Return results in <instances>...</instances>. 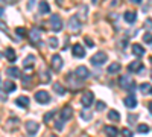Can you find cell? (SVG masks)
<instances>
[{"label":"cell","instance_id":"1","mask_svg":"<svg viewBox=\"0 0 152 137\" xmlns=\"http://www.w3.org/2000/svg\"><path fill=\"white\" fill-rule=\"evenodd\" d=\"M49 23H50V28H52L55 32H59L62 29V21H61V17L58 14H53L52 17H50Z\"/></svg>","mask_w":152,"mask_h":137},{"label":"cell","instance_id":"2","mask_svg":"<svg viewBox=\"0 0 152 137\" xmlns=\"http://www.w3.org/2000/svg\"><path fill=\"white\" fill-rule=\"evenodd\" d=\"M69 29H70V32H73V34L79 32V29H81V21H79L78 15H72V17H70V20H69Z\"/></svg>","mask_w":152,"mask_h":137},{"label":"cell","instance_id":"3","mask_svg":"<svg viewBox=\"0 0 152 137\" xmlns=\"http://www.w3.org/2000/svg\"><path fill=\"white\" fill-rule=\"evenodd\" d=\"M107 61V53L105 52H97L96 55L91 56V64L93 66H100Z\"/></svg>","mask_w":152,"mask_h":137},{"label":"cell","instance_id":"4","mask_svg":"<svg viewBox=\"0 0 152 137\" xmlns=\"http://www.w3.org/2000/svg\"><path fill=\"white\" fill-rule=\"evenodd\" d=\"M35 99H37V102H40V104H49L50 102V96L46 90H40V92H37L35 93Z\"/></svg>","mask_w":152,"mask_h":137},{"label":"cell","instance_id":"5","mask_svg":"<svg viewBox=\"0 0 152 137\" xmlns=\"http://www.w3.org/2000/svg\"><path fill=\"white\" fill-rule=\"evenodd\" d=\"M93 101H94V95H93L91 92H84V93H82L81 104H82L84 107H90V105L93 104Z\"/></svg>","mask_w":152,"mask_h":137},{"label":"cell","instance_id":"6","mask_svg":"<svg viewBox=\"0 0 152 137\" xmlns=\"http://www.w3.org/2000/svg\"><path fill=\"white\" fill-rule=\"evenodd\" d=\"M119 84H120L122 89H128V87H129V89H132V87H134V82H132L129 75H122L120 79H119Z\"/></svg>","mask_w":152,"mask_h":137},{"label":"cell","instance_id":"7","mask_svg":"<svg viewBox=\"0 0 152 137\" xmlns=\"http://www.w3.org/2000/svg\"><path fill=\"white\" fill-rule=\"evenodd\" d=\"M29 37H31V43H34V44H38L40 43V38H41V31L38 29V28H32L31 29V32H29Z\"/></svg>","mask_w":152,"mask_h":137},{"label":"cell","instance_id":"8","mask_svg":"<svg viewBox=\"0 0 152 137\" xmlns=\"http://www.w3.org/2000/svg\"><path fill=\"white\" fill-rule=\"evenodd\" d=\"M76 78L78 79H87L88 78V75H90V72H88V69L85 66H79L78 69H76Z\"/></svg>","mask_w":152,"mask_h":137},{"label":"cell","instance_id":"9","mask_svg":"<svg viewBox=\"0 0 152 137\" xmlns=\"http://www.w3.org/2000/svg\"><path fill=\"white\" fill-rule=\"evenodd\" d=\"M72 52H73V55L76 56V58H84L85 56V51H84V47L79 44V43H76V44H73V49H72Z\"/></svg>","mask_w":152,"mask_h":137},{"label":"cell","instance_id":"10","mask_svg":"<svg viewBox=\"0 0 152 137\" xmlns=\"http://www.w3.org/2000/svg\"><path fill=\"white\" fill-rule=\"evenodd\" d=\"M52 69L55 72H59L62 69V58L59 55H53L52 56Z\"/></svg>","mask_w":152,"mask_h":137},{"label":"cell","instance_id":"11","mask_svg":"<svg viewBox=\"0 0 152 137\" xmlns=\"http://www.w3.org/2000/svg\"><path fill=\"white\" fill-rule=\"evenodd\" d=\"M38 128H40V125H38L37 122H34V120H29L28 123H26V130H28V133L31 134V136H34V134H37V131H38Z\"/></svg>","mask_w":152,"mask_h":137},{"label":"cell","instance_id":"12","mask_svg":"<svg viewBox=\"0 0 152 137\" xmlns=\"http://www.w3.org/2000/svg\"><path fill=\"white\" fill-rule=\"evenodd\" d=\"M73 116V110H72V107H64L62 108V111H61V119L62 120H69L70 117Z\"/></svg>","mask_w":152,"mask_h":137},{"label":"cell","instance_id":"13","mask_svg":"<svg viewBox=\"0 0 152 137\" xmlns=\"http://www.w3.org/2000/svg\"><path fill=\"white\" fill-rule=\"evenodd\" d=\"M128 70L129 72H140V70H143V64L140 63V61H132V63L128 66Z\"/></svg>","mask_w":152,"mask_h":137},{"label":"cell","instance_id":"14","mask_svg":"<svg viewBox=\"0 0 152 137\" xmlns=\"http://www.w3.org/2000/svg\"><path fill=\"white\" fill-rule=\"evenodd\" d=\"M2 87H3V89H2L3 92H14L17 85L12 82V81H3L2 82Z\"/></svg>","mask_w":152,"mask_h":137},{"label":"cell","instance_id":"15","mask_svg":"<svg viewBox=\"0 0 152 137\" xmlns=\"http://www.w3.org/2000/svg\"><path fill=\"white\" fill-rule=\"evenodd\" d=\"M34 61H35V56H34V55H28L26 58H24V63H23L24 69H26V70L32 69V67H34Z\"/></svg>","mask_w":152,"mask_h":137},{"label":"cell","instance_id":"16","mask_svg":"<svg viewBox=\"0 0 152 137\" xmlns=\"http://www.w3.org/2000/svg\"><path fill=\"white\" fill-rule=\"evenodd\" d=\"M5 56H6V59L8 61H11V63H14V61H15V51H14V49H11V47H8L6 49V51H5Z\"/></svg>","mask_w":152,"mask_h":137},{"label":"cell","instance_id":"17","mask_svg":"<svg viewBox=\"0 0 152 137\" xmlns=\"http://www.w3.org/2000/svg\"><path fill=\"white\" fill-rule=\"evenodd\" d=\"M132 53L135 56H142V55H145V49L138 43H135V44H132Z\"/></svg>","mask_w":152,"mask_h":137},{"label":"cell","instance_id":"18","mask_svg":"<svg viewBox=\"0 0 152 137\" xmlns=\"http://www.w3.org/2000/svg\"><path fill=\"white\" fill-rule=\"evenodd\" d=\"M6 75H9V76H12V78L21 76V73H20V70H18L17 67H8V69H6Z\"/></svg>","mask_w":152,"mask_h":137},{"label":"cell","instance_id":"19","mask_svg":"<svg viewBox=\"0 0 152 137\" xmlns=\"http://www.w3.org/2000/svg\"><path fill=\"white\" fill-rule=\"evenodd\" d=\"M125 105L128 107V108H134L137 105V99L134 96H128V97H125Z\"/></svg>","mask_w":152,"mask_h":137},{"label":"cell","instance_id":"20","mask_svg":"<svg viewBox=\"0 0 152 137\" xmlns=\"http://www.w3.org/2000/svg\"><path fill=\"white\" fill-rule=\"evenodd\" d=\"M15 104L18 105V107H28L29 105V99L26 97V96H20V97H17V101H15Z\"/></svg>","mask_w":152,"mask_h":137},{"label":"cell","instance_id":"21","mask_svg":"<svg viewBox=\"0 0 152 137\" xmlns=\"http://www.w3.org/2000/svg\"><path fill=\"white\" fill-rule=\"evenodd\" d=\"M135 18H137V14H135V12H132V11L125 12V20L128 21V23H134Z\"/></svg>","mask_w":152,"mask_h":137},{"label":"cell","instance_id":"22","mask_svg":"<svg viewBox=\"0 0 152 137\" xmlns=\"http://www.w3.org/2000/svg\"><path fill=\"white\" fill-rule=\"evenodd\" d=\"M104 130H105L107 137H116V136H117V130H116V127H105Z\"/></svg>","mask_w":152,"mask_h":137},{"label":"cell","instance_id":"23","mask_svg":"<svg viewBox=\"0 0 152 137\" xmlns=\"http://www.w3.org/2000/svg\"><path fill=\"white\" fill-rule=\"evenodd\" d=\"M120 69H122V66L119 63H113V64L108 66V73H117Z\"/></svg>","mask_w":152,"mask_h":137},{"label":"cell","instance_id":"24","mask_svg":"<svg viewBox=\"0 0 152 137\" xmlns=\"http://www.w3.org/2000/svg\"><path fill=\"white\" fill-rule=\"evenodd\" d=\"M81 117H82L84 120H91L93 113H91L90 110H82V111H81Z\"/></svg>","mask_w":152,"mask_h":137},{"label":"cell","instance_id":"25","mask_svg":"<svg viewBox=\"0 0 152 137\" xmlns=\"http://www.w3.org/2000/svg\"><path fill=\"white\" fill-rule=\"evenodd\" d=\"M108 117H110L111 120H114V122H117V120H120V114L117 113L116 110H111V111H108Z\"/></svg>","mask_w":152,"mask_h":137},{"label":"cell","instance_id":"26","mask_svg":"<svg viewBox=\"0 0 152 137\" xmlns=\"http://www.w3.org/2000/svg\"><path fill=\"white\" fill-rule=\"evenodd\" d=\"M40 75H41L40 78H41V81H43L44 84H47V82L50 81V72H49V70H44V72H41Z\"/></svg>","mask_w":152,"mask_h":137},{"label":"cell","instance_id":"27","mask_svg":"<svg viewBox=\"0 0 152 137\" xmlns=\"http://www.w3.org/2000/svg\"><path fill=\"white\" fill-rule=\"evenodd\" d=\"M53 92L58 93V95H64V93H66V90L62 89V85H61L59 82H55V84H53Z\"/></svg>","mask_w":152,"mask_h":137},{"label":"cell","instance_id":"28","mask_svg":"<svg viewBox=\"0 0 152 137\" xmlns=\"http://www.w3.org/2000/svg\"><path fill=\"white\" fill-rule=\"evenodd\" d=\"M49 11H50V6H49V3H46V2H41V3H40V12H41V14H49Z\"/></svg>","mask_w":152,"mask_h":137},{"label":"cell","instance_id":"29","mask_svg":"<svg viewBox=\"0 0 152 137\" xmlns=\"http://www.w3.org/2000/svg\"><path fill=\"white\" fill-rule=\"evenodd\" d=\"M49 46H50V49H56V47L59 46V41H58L56 37H52V38H49Z\"/></svg>","mask_w":152,"mask_h":137},{"label":"cell","instance_id":"30","mask_svg":"<svg viewBox=\"0 0 152 137\" xmlns=\"http://www.w3.org/2000/svg\"><path fill=\"white\" fill-rule=\"evenodd\" d=\"M17 123H18V119H15V117H12V119H9V120L6 122V127L12 130V128H15V127H17Z\"/></svg>","mask_w":152,"mask_h":137},{"label":"cell","instance_id":"31","mask_svg":"<svg viewBox=\"0 0 152 137\" xmlns=\"http://www.w3.org/2000/svg\"><path fill=\"white\" fill-rule=\"evenodd\" d=\"M151 90H152V89H151V85H149L148 82H143V84L140 85V92H142V93H149Z\"/></svg>","mask_w":152,"mask_h":137},{"label":"cell","instance_id":"32","mask_svg":"<svg viewBox=\"0 0 152 137\" xmlns=\"http://www.w3.org/2000/svg\"><path fill=\"white\" fill-rule=\"evenodd\" d=\"M137 130H138V133H143V134H145V133H148V131H149V127H148V125H145V123H142V125H138V128H137Z\"/></svg>","mask_w":152,"mask_h":137},{"label":"cell","instance_id":"33","mask_svg":"<svg viewBox=\"0 0 152 137\" xmlns=\"http://www.w3.org/2000/svg\"><path fill=\"white\" fill-rule=\"evenodd\" d=\"M143 41H145V43H152V34H151V32H146V34L143 35Z\"/></svg>","mask_w":152,"mask_h":137},{"label":"cell","instance_id":"34","mask_svg":"<svg viewBox=\"0 0 152 137\" xmlns=\"http://www.w3.org/2000/svg\"><path fill=\"white\" fill-rule=\"evenodd\" d=\"M105 108H107V104H105V102H102V101L97 102V105H96V110H97V111H102V110H105Z\"/></svg>","mask_w":152,"mask_h":137},{"label":"cell","instance_id":"35","mask_svg":"<svg viewBox=\"0 0 152 137\" xmlns=\"http://www.w3.org/2000/svg\"><path fill=\"white\" fill-rule=\"evenodd\" d=\"M53 116H55V111H49V113H46V116H44V122H49Z\"/></svg>","mask_w":152,"mask_h":137},{"label":"cell","instance_id":"36","mask_svg":"<svg viewBox=\"0 0 152 137\" xmlns=\"http://www.w3.org/2000/svg\"><path fill=\"white\" fill-rule=\"evenodd\" d=\"M62 122H64L62 119H59V120H56V122H55V128H56L58 131H61V130H62V127H64V125H62Z\"/></svg>","mask_w":152,"mask_h":137},{"label":"cell","instance_id":"37","mask_svg":"<svg viewBox=\"0 0 152 137\" xmlns=\"http://www.w3.org/2000/svg\"><path fill=\"white\" fill-rule=\"evenodd\" d=\"M84 40H85V44H87L88 47H93V46H94V41H93V40L90 38V37H85Z\"/></svg>","mask_w":152,"mask_h":137},{"label":"cell","instance_id":"38","mask_svg":"<svg viewBox=\"0 0 152 137\" xmlns=\"http://www.w3.org/2000/svg\"><path fill=\"white\" fill-rule=\"evenodd\" d=\"M122 134H123V137H132V133L128 128H123L122 130Z\"/></svg>","mask_w":152,"mask_h":137},{"label":"cell","instance_id":"39","mask_svg":"<svg viewBox=\"0 0 152 137\" xmlns=\"http://www.w3.org/2000/svg\"><path fill=\"white\" fill-rule=\"evenodd\" d=\"M17 35L18 37H24V35H26V29H24V28H17Z\"/></svg>","mask_w":152,"mask_h":137},{"label":"cell","instance_id":"40","mask_svg":"<svg viewBox=\"0 0 152 137\" xmlns=\"http://www.w3.org/2000/svg\"><path fill=\"white\" fill-rule=\"evenodd\" d=\"M152 26V20L151 18H148L146 21H145V28H151Z\"/></svg>","mask_w":152,"mask_h":137},{"label":"cell","instance_id":"41","mask_svg":"<svg viewBox=\"0 0 152 137\" xmlns=\"http://www.w3.org/2000/svg\"><path fill=\"white\" fill-rule=\"evenodd\" d=\"M128 119H129V122H134V120L137 119V116H134V114H131V116H128Z\"/></svg>","mask_w":152,"mask_h":137},{"label":"cell","instance_id":"42","mask_svg":"<svg viewBox=\"0 0 152 137\" xmlns=\"http://www.w3.org/2000/svg\"><path fill=\"white\" fill-rule=\"evenodd\" d=\"M28 8L32 9V8H34V2H29V3H28Z\"/></svg>","mask_w":152,"mask_h":137},{"label":"cell","instance_id":"43","mask_svg":"<svg viewBox=\"0 0 152 137\" xmlns=\"http://www.w3.org/2000/svg\"><path fill=\"white\" fill-rule=\"evenodd\" d=\"M149 110H151V114H152V102L149 104Z\"/></svg>","mask_w":152,"mask_h":137},{"label":"cell","instance_id":"44","mask_svg":"<svg viewBox=\"0 0 152 137\" xmlns=\"http://www.w3.org/2000/svg\"><path fill=\"white\" fill-rule=\"evenodd\" d=\"M151 78H152V72H151Z\"/></svg>","mask_w":152,"mask_h":137},{"label":"cell","instance_id":"45","mask_svg":"<svg viewBox=\"0 0 152 137\" xmlns=\"http://www.w3.org/2000/svg\"><path fill=\"white\" fill-rule=\"evenodd\" d=\"M52 137H55V136H52Z\"/></svg>","mask_w":152,"mask_h":137},{"label":"cell","instance_id":"46","mask_svg":"<svg viewBox=\"0 0 152 137\" xmlns=\"http://www.w3.org/2000/svg\"><path fill=\"white\" fill-rule=\"evenodd\" d=\"M151 92H152V90H151Z\"/></svg>","mask_w":152,"mask_h":137}]
</instances>
